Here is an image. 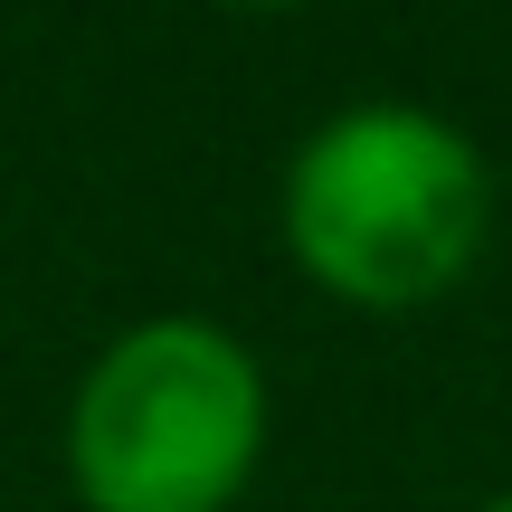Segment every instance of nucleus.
Returning <instances> with one entry per match:
<instances>
[{"label":"nucleus","mask_w":512,"mask_h":512,"mask_svg":"<svg viewBox=\"0 0 512 512\" xmlns=\"http://www.w3.org/2000/svg\"><path fill=\"white\" fill-rule=\"evenodd\" d=\"M285 256L351 313H418L484 256L494 171L427 105H351L313 124L275 190Z\"/></svg>","instance_id":"f257e3e1"},{"label":"nucleus","mask_w":512,"mask_h":512,"mask_svg":"<svg viewBox=\"0 0 512 512\" xmlns=\"http://www.w3.org/2000/svg\"><path fill=\"white\" fill-rule=\"evenodd\" d=\"M266 456V370L228 323L152 313L114 332L67 399L86 512H228Z\"/></svg>","instance_id":"f03ea898"},{"label":"nucleus","mask_w":512,"mask_h":512,"mask_svg":"<svg viewBox=\"0 0 512 512\" xmlns=\"http://www.w3.org/2000/svg\"><path fill=\"white\" fill-rule=\"evenodd\" d=\"M484 512H512V494H503V503H484Z\"/></svg>","instance_id":"7ed1b4c3"}]
</instances>
